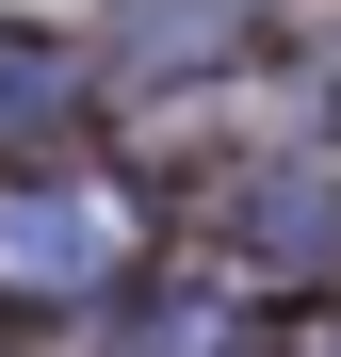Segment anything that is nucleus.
Returning a JSON list of instances; mask_svg holds the SVG:
<instances>
[{"label": "nucleus", "mask_w": 341, "mask_h": 357, "mask_svg": "<svg viewBox=\"0 0 341 357\" xmlns=\"http://www.w3.org/2000/svg\"><path fill=\"white\" fill-rule=\"evenodd\" d=\"M211 341H227V309H211V292H179V309L146 325V357H211Z\"/></svg>", "instance_id": "obj_3"}, {"label": "nucleus", "mask_w": 341, "mask_h": 357, "mask_svg": "<svg viewBox=\"0 0 341 357\" xmlns=\"http://www.w3.org/2000/svg\"><path fill=\"white\" fill-rule=\"evenodd\" d=\"M130 244L146 211L114 178H0V309H82V292H114Z\"/></svg>", "instance_id": "obj_1"}, {"label": "nucleus", "mask_w": 341, "mask_h": 357, "mask_svg": "<svg viewBox=\"0 0 341 357\" xmlns=\"http://www.w3.org/2000/svg\"><path fill=\"white\" fill-rule=\"evenodd\" d=\"M66 98H82V66H66V49H49V33H0V130H49Z\"/></svg>", "instance_id": "obj_2"}]
</instances>
